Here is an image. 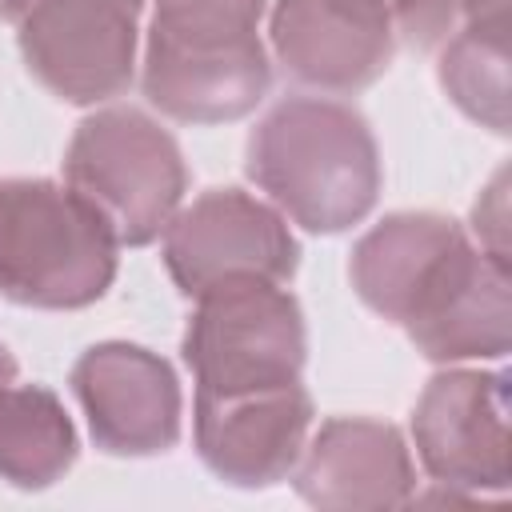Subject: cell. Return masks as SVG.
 I'll return each mask as SVG.
<instances>
[{
    "instance_id": "obj_1",
    "label": "cell",
    "mask_w": 512,
    "mask_h": 512,
    "mask_svg": "<svg viewBox=\"0 0 512 512\" xmlns=\"http://www.w3.org/2000/svg\"><path fill=\"white\" fill-rule=\"evenodd\" d=\"M356 296L400 324L436 364L504 360L512 344V272L444 212H392L348 260Z\"/></svg>"
},
{
    "instance_id": "obj_2",
    "label": "cell",
    "mask_w": 512,
    "mask_h": 512,
    "mask_svg": "<svg viewBox=\"0 0 512 512\" xmlns=\"http://www.w3.org/2000/svg\"><path fill=\"white\" fill-rule=\"evenodd\" d=\"M244 172L288 220L320 236L348 232L380 196V148L364 112L328 96L272 104L248 136Z\"/></svg>"
},
{
    "instance_id": "obj_3",
    "label": "cell",
    "mask_w": 512,
    "mask_h": 512,
    "mask_svg": "<svg viewBox=\"0 0 512 512\" xmlns=\"http://www.w3.org/2000/svg\"><path fill=\"white\" fill-rule=\"evenodd\" d=\"M264 0H156L140 88L180 124L248 116L272 84L260 44Z\"/></svg>"
},
{
    "instance_id": "obj_4",
    "label": "cell",
    "mask_w": 512,
    "mask_h": 512,
    "mask_svg": "<svg viewBox=\"0 0 512 512\" xmlns=\"http://www.w3.org/2000/svg\"><path fill=\"white\" fill-rule=\"evenodd\" d=\"M116 232L68 184L0 176V292L24 308H88L116 280Z\"/></svg>"
},
{
    "instance_id": "obj_5",
    "label": "cell",
    "mask_w": 512,
    "mask_h": 512,
    "mask_svg": "<svg viewBox=\"0 0 512 512\" xmlns=\"http://www.w3.org/2000/svg\"><path fill=\"white\" fill-rule=\"evenodd\" d=\"M64 180L128 248L164 236L188 192V168L176 136L128 104L100 108L76 124L64 152Z\"/></svg>"
},
{
    "instance_id": "obj_6",
    "label": "cell",
    "mask_w": 512,
    "mask_h": 512,
    "mask_svg": "<svg viewBox=\"0 0 512 512\" xmlns=\"http://www.w3.org/2000/svg\"><path fill=\"white\" fill-rule=\"evenodd\" d=\"M180 352L196 376V396L300 384L308 360L304 312L272 280H228L196 296Z\"/></svg>"
},
{
    "instance_id": "obj_7",
    "label": "cell",
    "mask_w": 512,
    "mask_h": 512,
    "mask_svg": "<svg viewBox=\"0 0 512 512\" xmlns=\"http://www.w3.org/2000/svg\"><path fill=\"white\" fill-rule=\"evenodd\" d=\"M28 72L64 104L128 92L144 0H0Z\"/></svg>"
},
{
    "instance_id": "obj_8",
    "label": "cell",
    "mask_w": 512,
    "mask_h": 512,
    "mask_svg": "<svg viewBox=\"0 0 512 512\" xmlns=\"http://www.w3.org/2000/svg\"><path fill=\"white\" fill-rule=\"evenodd\" d=\"M164 264L176 288L196 300L228 280L288 284L300 268V244L284 212L240 188H212L168 220Z\"/></svg>"
},
{
    "instance_id": "obj_9",
    "label": "cell",
    "mask_w": 512,
    "mask_h": 512,
    "mask_svg": "<svg viewBox=\"0 0 512 512\" xmlns=\"http://www.w3.org/2000/svg\"><path fill=\"white\" fill-rule=\"evenodd\" d=\"M412 440L436 484L460 492H504L508 376L480 368L436 372L412 408Z\"/></svg>"
},
{
    "instance_id": "obj_10",
    "label": "cell",
    "mask_w": 512,
    "mask_h": 512,
    "mask_svg": "<svg viewBox=\"0 0 512 512\" xmlns=\"http://www.w3.org/2000/svg\"><path fill=\"white\" fill-rule=\"evenodd\" d=\"M72 392L108 456H160L180 440V380L160 352L128 340L92 344L72 364Z\"/></svg>"
},
{
    "instance_id": "obj_11",
    "label": "cell",
    "mask_w": 512,
    "mask_h": 512,
    "mask_svg": "<svg viewBox=\"0 0 512 512\" xmlns=\"http://www.w3.org/2000/svg\"><path fill=\"white\" fill-rule=\"evenodd\" d=\"M396 20L384 0H276L272 52L304 88L352 96L376 84L396 56Z\"/></svg>"
},
{
    "instance_id": "obj_12",
    "label": "cell",
    "mask_w": 512,
    "mask_h": 512,
    "mask_svg": "<svg viewBox=\"0 0 512 512\" xmlns=\"http://www.w3.org/2000/svg\"><path fill=\"white\" fill-rule=\"evenodd\" d=\"M312 416L316 408L304 384L236 396H196V456L216 480L232 488L280 484L308 444Z\"/></svg>"
},
{
    "instance_id": "obj_13",
    "label": "cell",
    "mask_w": 512,
    "mask_h": 512,
    "mask_svg": "<svg viewBox=\"0 0 512 512\" xmlns=\"http://www.w3.org/2000/svg\"><path fill=\"white\" fill-rule=\"evenodd\" d=\"M288 476L316 508H392L408 504L416 488L400 428L368 416L324 420Z\"/></svg>"
},
{
    "instance_id": "obj_14",
    "label": "cell",
    "mask_w": 512,
    "mask_h": 512,
    "mask_svg": "<svg viewBox=\"0 0 512 512\" xmlns=\"http://www.w3.org/2000/svg\"><path fill=\"white\" fill-rule=\"evenodd\" d=\"M444 96L480 128L508 136V0H468L436 64Z\"/></svg>"
},
{
    "instance_id": "obj_15",
    "label": "cell",
    "mask_w": 512,
    "mask_h": 512,
    "mask_svg": "<svg viewBox=\"0 0 512 512\" xmlns=\"http://www.w3.org/2000/svg\"><path fill=\"white\" fill-rule=\"evenodd\" d=\"M76 428L44 384H0V476L16 488H48L76 464Z\"/></svg>"
},
{
    "instance_id": "obj_16",
    "label": "cell",
    "mask_w": 512,
    "mask_h": 512,
    "mask_svg": "<svg viewBox=\"0 0 512 512\" xmlns=\"http://www.w3.org/2000/svg\"><path fill=\"white\" fill-rule=\"evenodd\" d=\"M384 4L392 8L396 32L416 48H436L456 28L448 8H444V0H384Z\"/></svg>"
},
{
    "instance_id": "obj_17",
    "label": "cell",
    "mask_w": 512,
    "mask_h": 512,
    "mask_svg": "<svg viewBox=\"0 0 512 512\" xmlns=\"http://www.w3.org/2000/svg\"><path fill=\"white\" fill-rule=\"evenodd\" d=\"M472 228L480 236V248L508 264V172L504 168L480 192V200L472 208Z\"/></svg>"
},
{
    "instance_id": "obj_18",
    "label": "cell",
    "mask_w": 512,
    "mask_h": 512,
    "mask_svg": "<svg viewBox=\"0 0 512 512\" xmlns=\"http://www.w3.org/2000/svg\"><path fill=\"white\" fill-rule=\"evenodd\" d=\"M8 380H16V356L0 344V384H8Z\"/></svg>"
}]
</instances>
